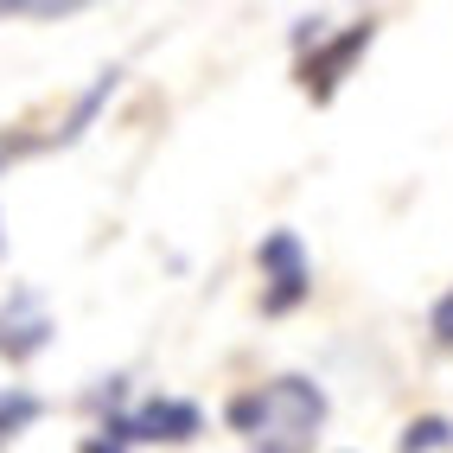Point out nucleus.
<instances>
[{
  "label": "nucleus",
  "instance_id": "nucleus-3",
  "mask_svg": "<svg viewBox=\"0 0 453 453\" xmlns=\"http://www.w3.org/2000/svg\"><path fill=\"white\" fill-rule=\"evenodd\" d=\"M256 268H262V313L268 319L313 300V256L300 243V230H268L256 243Z\"/></svg>",
  "mask_w": 453,
  "mask_h": 453
},
{
  "label": "nucleus",
  "instance_id": "nucleus-2",
  "mask_svg": "<svg viewBox=\"0 0 453 453\" xmlns=\"http://www.w3.org/2000/svg\"><path fill=\"white\" fill-rule=\"evenodd\" d=\"M96 434L115 447H192L204 434V409L186 396H141L122 415H103Z\"/></svg>",
  "mask_w": 453,
  "mask_h": 453
},
{
  "label": "nucleus",
  "instance_id": "nucleus-5",
  "mask_svg": "<svg viewBox=\"0 0 453 453\" xmlns=\"http://www.w3.org/2000/svg\"><path fill=\"white\" fill-rule=\"evenodd\" d=\"M51 345V313L39 307L33 288H13L0 300V357L7 365H26V357H39Z\"/></svg>",
  "mask_w": 453,
  "mask_h": 453
},
{
  "label": "nucleus",
  "instance_id": "nucleus-10",
  "mask_svg": "<svg viewBox=\"0 0 453 453\" xmlns=\"http://www.w3.org/2000/svg\"><path fill=\"white\" fill-rule=\"evenodd\" d=\"M319 39H326V19H319V13H307V19H294V51H300V58H307V51H313Z\"/></svg>",
  "mask_w": 453,
  "mask_h": 453
},
{
  "label": "nucleus",
  "instance_id": "nucleus-1",
  "mask_svg": "<svg viewBox=\"0 0 453 453\" xmlns=\"http://www.w3.org/2000/svg\"><path fill=\"white\" fill-rule=\"evenodd\" d=\"M326 415H332V403H326L319 377H307V371H281L224 403L230 434H243L250 453H313Z\"/></svg>",
  "mask_w": 453,
  "mask_h": 453
},
{
  "label": "nucleus",
  "instance_id": "nucleus-9",
  "mask_svg": "<svg viewBox=\"0 0 453 453\" xmlns=\"http://www.w3.org/2000/svg\"><path fill=\"white\" fill-rule=\"evenodd\" d=\"M428 332H434V345H441V351H453V288L434 300V313H428Z\"/></svg>",
  "mask_w": 453,
  "mask_h": 453
},
{
  "label": "nucleus",
  "instance_id": "nucleus-7",
  "mask_svg": "<svg viewBox=\"0 0 453 453\" xmlns=\"http://www.w3.org/2000/svg\"><path fill=\"white\" fill-rule=\"evenodd\" d=\"M45 415V403L33 396V389H19V383H7L0 389V447H13L26 428H33V421Z\"/></svg>",
  "mask_w": 453,
  "mask_h": 453
},
{
  "label": "nucleus",
  "instance_id": "nucleus-11",
  "mask_svg": "<svg viewBox=\"0 0 453 453\" xmlns=\"http://www.w3.org/2000/svg\"><path fill=\"white\" fill-rule=\"evenodd\" d=\"M77 453H128V447H115V441H103V434H83Z\"/></svg>",
  "mask_w": 453,
  "mask_h": 453
},
{
  "label": "nucleus",
  "instance_id": "nucleus-4",
  "mask_svg": "<svg viewBox=\"0 0 453 453\" xmlns=\"http://www.w3.org/2000/svg\"><path fill=\"white\" fill-rule=\"evenodd\" d=\"M371 39H377V19H351L339 39H319L307 58H300V83H307V96H313V103H326L332 89L351 77L357 58L371 51Z\"/></svg>",
  "mask_w": 453,
  "mask_h": 453
},
{
  "label": "nucleus",
  "instance_id": "nucleus-12",
  "mask_svg": "<svg viewBox=\"0 0 453 453\" xmlns=\"http://www.w3.org/2000/svg\"><path fill=\"white\" fill-rule=\"evenodd\" d=\"M0 160H7V147H0Z\"/></svg>",
  "mask_w": 453,
  "mask_h": 453
},
{
  "label": "nucleus",
  "instance_id": "nucleus-8",
  "mask_svg": "<svg viewBox=\"0 0 453 453\" xmlns=\"http://www.w3.org/2000/svg\"><path fill=\"white\" fill-rule=\"evenodd\" d=\"M447 447H453V415H415L396 441V453H447Z\"/></svg>",
  "mask_w": 453,
  "mask_h": 453
},
{
  "label": "nucleus",
  "instance_id": "nucleus-6",
  "mask_svg": "<svg viewBox=\"0 0 453 453\" xmlns=\"http://www.w3.org/2000/svg\"><path fill=\"white\" fill-rule=\"evenodd\" d=\"M115 83H122V71H115V65H109V71H96V83H89L83 96H77V109H71V122L58 128L51 141H58V147H71V141H83V134H89V122H96V115H103V103L115 96Z\"/></svg>",
  "mask_w": 453,
  "mask_h": 453
}]
</instances>
